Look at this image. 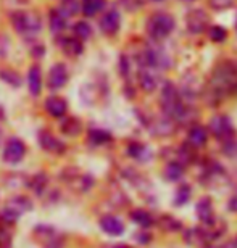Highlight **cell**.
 <instances>
[{
    "mask_svg": "<svg viewBox=\"0 0 237 248\" xmlns=\"http://www.w3.org/2000/svg\"><path fill=\"white\" fill-rule=\"evenodd\" d=\"M210 92L216 98L237 93V68L233 63H221L216 66L211 78Z\"/></svg>",
    "mask_w": 237,
    "mask_h": 248,
    "instance_id": "cell-1",
    "label": "cell"
},
{
    "mask_svg": "<svg viewBox=\"0 0 237 248\" xmlns=\"http://www.w3.org/2000/svg\"><path fill=\"white\" fill-rule=\"evenodd\" d=\"M161 108L166 116L174 118V120H179V121L187 120V115H189V110H187L184 107V103H182V98L179 95V92H177L176 86L170 81H166L163 84Z\"/></svg>",
    "mask_w": 237,
    "mask_h": 248,
    "instance_id": "cell-2",
    "label": "cell"
},
{
    "mask_svg": "<svg viewBox=\"0 0 237 248\" xmlns=\"http://www.w3.org/2000/svg\"><path fill=\"white\" fill-rule=\"evenodd\" d=\"M10 21H12L15 31L23 34V36H36L42 29V19L34 12L16 10L10 15Z\"/></svg>",
    "mask_w": 237,
    "mask_h": 248,
    "instance_id": "cell-3",
    "label": "cell"
},
{
    "mask_svg": "<svg viewBox=\"0 0 237 248\" xmlns=\"http://www.w3.org/2000/svg\"><path fill=\"white\" fill-rule=\"evenodd\" d=\"M176 26L174 18L166 12H158L147 19V34L154 41H163L173 32Z\"/></svg>",
    "mask_w": 237,
    "mask_h": 248,
    "instance_id": "cell-4",
    "label": "cell"
},
{
    "mask_svg": "<svg viewBox=\"0 0 237 248\" xmlns=\"http://www.w3.org/2000/svg\"><path fill=\"white\" fill-rule=\"evenodd\" d=\"M137 62H139L142 68H160V69L170 68L171 63L166 53L155 47H145L137 55Z\"/></svg>",
    "mask_w": 237,
    "mask_h": 248,
    "instance_id": "cell-5",
    "label": "cell"
},
{
    "mask_svg": "<svg viewBox=\"0 0 237 248\" xmlns=\"http://www.w3.org/2000/svg\"><path fill=\"white\" fill-rule=\"evenodd\" d=\"M210 24V16L205 10L202 8H194L187 13L186 16V26H187V31L192 32V34H202L206 31Z\"/></svg>",
    "mask_w": 237,
    "mask_h": 248,
    "instance_id": "cell-6",
    "label": "cell"
},
{
    "mask_svg": "<svg viewBox=\"0 0 237 248\" xmlns=\"http://www.w3.org/2000/svg\"><path fill=\"white\" fill-rule=\"evenodd\" d=\"M210 131L216 139H220V140H229V139H233V134H234L233 123H231L228 116H223V115L211 118Z\"/></svg>",
    "mask_w": 237,
    "mask_h": 248,
    "instance_id": "cell-7",
    "label": "cell"
},
{
    "mask_svg": "<svg viewBox=\"0 0 237 248\" xmlns=\"http://www.w3.org/2000/svg\"><path fill=\"white\" fill-rule=\"evenodd\" d=\"M24 153H26V147L24 143L19 140V139H10L7 142V145L3 148V153H2V158L5 163L8 165H16L24 158Z\"/></svg>",
    "mask_w": 237,
    "mask_h": 248,
    "instance_id": "cell-8",
    "label": "cell"
},
{
    "mask_svg": "<svg viewBox=\"0 0 237 248\" xmlns=\"http://www.w3.org/2000/svg\"><path fill=\"white\" fill-rule=\"evenodd\" d=\"M98 26H100V31L105 34V36H115L121 28V15L118 13L116 8L108 10V12L102 15L100 21H98Z\"/></svg>",
    "mask_w": 237,
    "mask_h": 248,
    "instance_id": "cell-9",
    "label": "cell"
},
{
    "mask_svg": "<svg viewBox=\"0 0 237 248\" xmlns=\"http://www.w3.org/2000/svg\"><path fill=\"white\" fill-rule=\"evenodd\" d=\"M68 82V69L63 63H57L53 64L48 71V79H47V86L52 89V91H57V89H62L65 84Z\"/></svg>",
    "mask_w": 237,
    "mask_h": 248,
    "instance_id": "cell-10",
    "label": "cell"
},
{
    "mask_svg": "<svg viewBox=\"0 0 237 248\" xmlns=\"http://www.w3.org/2000/svg\"><path fill=\"white\" fill-rule=\"evenodd\" d=\"M39 143H41V147L48 153H62L63 150H65L63 142L58 140V139L48 131L39 132Z\"/></svg>",
    "mask_w": 237,
    "mask_h": 248,
    "instance_id": "cell-11",
    "label": "cell"
},
{
    "mask_svg": "<svg viewBox=\"0 0 237 248\" xmlns=\"http://www.w3.org/2000/svg\"><path fill=\"white\" fill-rule=\"evenodd\" d=\"M46 110L48 115L53 118H62V116H65V113L68 110V103L65 98H62V97H57V95L48 97L46 100Z\"/></svg>",
    "mask_w": 237,
    "mask_h": 248,
    "instance_id": "cell-12",
    "label": "cell"
},
{
    "mask_svg": "<svg viewBox=\"0 0 237 248\" xmlns=\"http://www.w3.org/2000/svg\"><path fill=\"white\" fill-rule=\"evenodd\" d=\"M197 215H199V219L206 226H213L215 224V213H213V206H211L210 198H202V200L197 203Z\"/></svg>",
    "mask_w": 237,
    "mask_h": 248,
    "instance_id": "cell-13",
    "label": "cell"
},
{
    "mask_svg": "<svg viewBox=\"0 0 237 248\" xmlns=\"http://www.w3.org/2000/svg\"><path fill=\"white\" fill-rule=\"evenodd\" d=\"M48 26L53 34H60L68 26V18L58 8H52L48 12Z\"/></svg>",
    "mask_w": 237,
    "mask_h": 248,
    "instance_id": "cell-14",
    "label": "cell"
},
{
    "mask_svg": "<svg viewBox=\"0 0 237 248\" xmlns=\"http://www.w3.org/2000/svg\"><path fill=\"white\" fill-rule=\"evenodd\" d=\"M100 227L103 232H107L108 235H121L125 232V224L121 222V219H118L115 216H103L100 219Z\"/></svg>",
    "mask_w": 237,
    "mask_h": 248,
    "instance_id": "cell-15",
    "label": "cell"
},
{
    "mask_svg": "<svg viewBox=\"0 0 237 248\" xmlns=\"http://www.w3.org/2000/svg\"><path fill=\"white\" fill-rule=\"evenodd\" d=\"M60 47L68 57H79L84 52V44L76 37H63L60 41Z\"/></svg>",
    "mask_w": 237,
    "mask_h": 248,
    "instance_id": "cell-16",
    "label": "cell"
},
{
    "mask_svg": "<svg viewBox=\"0 0 237 248\" xmlns=\"http://www.w3.org/2000/svg\"><path fill=\"white\" fill-rule=\"evenodd\" d=\"M28 87H29V92L32 93L34 97H37L41 93V89H42V73H41V68L37 64L31 66L28 73Z\"/></svg>",
    "mask_w": 237,
    "mask_h": 248,
    "instance_id": "cell-17",
    "label": "cell"
},
{
    "mask_svg": "<svg viewBox=\"0 0 237 248\" xmlns=\"http://www.w3.org/2000/svg\"><path fill=\"white\" fill-rule=\"evenodd\" d=\"M137 78H139V86L142 91L145 92H154L157 89V84H158V79L154 73L150 71V69H145L142 68L139 74H137Z\"/></svg>",
    "mask_w": 237,
    "mask_h": 248,
    "instance_id": "cell-18",
    "label": "cell"
},
{
    "mask_svg": "<svg viewBox=\"0 0 237 248\" xmlns=\"http://www.w3.org/2000/svg\"><path fill=\"white\" fill-rule=\"evenodd\" d=\"M107 5V0H81V12L84 16L92 18L100 13Z\"/></svg>",
    "mask_w": 237,
    "mask_h": 248,
    "instance_id": "cell-19",
    "label": "cell"
},
{
    "mask_svg": "<svg viewBox=\"0 0 237 248\" xmlns=\"http://www.w3.org/2000/svg\"><path fill=\"white\" fill-rule=\"evenodd\" d=\"M206 139H208V134H206L205 127H202V126H192L190 127V131H189V142L192 143V145H195V147L205 145Z\"/></svg>",
    "mask_w": 237,
    "mask_h": 248,
    "instance_id": "cell-20",
    "label": "cell"
},
{
    "mask_svg": "<svg viewBox=\"0 0 237 248\" xmlns=\"http://www.w3.org/2000/svg\"><path fill=\"white\" fill-rule=\"evenodd\" d=\"M62 132L68 137H76L79 132H81V121L76 120V118H66L65 121L62 123Z\"/></svg>",
    "mask_w": 237,
    "mask_h": 248,
    "instance_id": "cell-21",
    "label": "cell"
},
{
    "mask_svg": "<svg viewBox=\"0 0 237 248\" xmlns=\"http://www.w3.org/2000/svg\"><path fill=\"white\" fill-rule=\"evenodd\" d=\"M58 10L66 18H71L81 12V3H79V0H60V8Z\"/></svg>",
    "mask_w": 237,
    "mask_h": 248,
    "instance_id": "cell-22",
    "label": "cell"
},
{
    "mask_svg": "<svg viewBox=\"0 0 237 248\" xmlns=\"http://www.w3.org/2000/svg\"><path fill=\"white\" fill-rule=\"evenodd\" d=\"M73 32H75L76 39L84 42L92 37V26L87 21H78L75 26H73Z\"/></svg>",
    "mask_w": 237,
    "mask_h": 248,
    "instance_id": "cell-23",
    "label": "cell"
},
{
    "mask_svg": "<svg viewBox=\"0 0 237 248\" xmlns=\"http://www.w3.org/2000/svg\"><path fill=\"white\" fill-rule=\"evenodd\" d=\"M7 208H8V210L15 211V213H16V215L19 216L21 213L28 211V210H31L32 205H31V202H29L26 197H16V198H13L12 203H10V205H8Z\"/></svg>",
    "mask_w": 237,
    "mask_h": 248,
    "instance_id": "cell-24",
    "label": "cell"
},
{
    "mask_svg": "<svg viewBox=\"0 0 237 248\" xmlns=\"http://www.w3.org/2000/svg\"><path fill=\"white\" fill-rule=\"evenodd\" d=\"M0 79L10 84L12 87L21 86V78H19V74L16 71H13V69H0Z\"/></svg>",
    "mask_w": 237,
    "mask_h": 248,
    "instance_id": "cell-25",
    "label": "cell"
},
{
    "mask_svg": "<svg viewBox=\"0 0 237 248\" xmlns=\"http://www.w3.org/2000/svg\"><path fill=\"white\" fill-rule=\"evenodd\" d=\"M131 219L136 222V224H139L141 227H149L154 219H152L150 213H147L144 210H136L131 213Z\"/></svg>",
    "mask_w": 237,
    "mask_h": 248,
    "instance_id": "cell-26",
    "label": "cell"
},
{
    "mask_svg": "<svg viewBox=\"0 0 237 248\" xmlns=\"http://www.w3.org/2000/svg\"><path fill=\"white\" fill-rule=\"evenodd\" d=\"M89 139H91L92 143L102 145V143H108L111 140V134L107 131H102V129H92V131L89 132Z\"/></svg>",
    "mask_w": 237,
    "mask_h": 248,
    "instance_id": "cell-27",
    "label": "cell"
},
{
    "mask_svg": "<svg viewBox=\"0 0 237 248\" xmlns=\"http://www.w3.org/2000/svg\"><path fill=\"white\" fill-rule=\"evenodd\" d=\"M182 174H184V166L177 161H173L166 166V177L170 181H177L181 179Z\"/></svg>",
    "mask_w": 237,
    "mask_h": 248,
    "instance_id": "cell-28",
    "label": "cell"
},
{
    "mask_svg": "<svg viewBox=\"0 0 237 248\" xmlns=\"http://www.w3.org/2000/svg\"><path fill=\"white\" fill-rule=\"evenodd\" d=\"M208 36H210L211 42L220 44V42H224L226 39H228V31H226L223 26H220V24H215V26L210 28Z\"/></svg>",
    "mask_w": 237,
    "mask_h": 248,
    "instance_id": "cell-29",
    "label": "cell"
},
{
    "mask_svg": "<svg viewBox=\"0 0 237 248\" xmlns=\"http://www.w3.org/2000/svg\"><path fill=\"white\" fill-rule=\"evenodd\" d=\"M160 224L165 231H170V232H174V231H179L181 229V222L176 221L174 217H171L170 215H165L160 219Z\"/></svg>",
    "mask_w": 237,
    "mask_h": 248,
    "instance_id": "cell-30",
    "label": "cell"
},
{
    "mask_svg": "<svg viewBox=\"0 0 237 248\" xmlns=\"http://www.w3.org/2000/svg\"><path fill=\"white\" fill-rule=\"evenodd\" d=\"M118 3H120V7L123 10H126V12H137V10H141L144 7V0H118Z\"/></svg>",
    "mask_w": 237,
    "mask_h": 248,
    "instance_id": "cell-31",
    "label": "cell"
},
{
    "mask_svg": "<svg viewBox=\"0 0 237 248\" xmlns=\"http://www.w3.org/2000/svg\"><path fill=\"white\" fill-rule=\"evenodd\" d=\"M189 198H190V187L189 186H181L176 192L174 203L181 206V205H184L186 202H189Z\"/></svg>",
    "mask_w": 237,
    "mask_h": 248,
    "instance_id": "cell-32",
    "label": "cell"
},
{
    "mask_svg": "<svg viewBox=\"0 0 237 248\" xmlns=\"http://www.w3.org/2000/svg\"><path fill=\"white\" fill-rule=\"evenodd\" d=\"M47 184V177L46 174H36L32 177V181H31V187L34 188V192H37V193H41L44 190V187H46Z\"/></svg>",
    "mask_w": 237,
    "mask_h": 248,
    "instance_id": "cell-33",
    "label": "cell"
},
{
    "mask_svg": "<svg viewBox=\"0 0 237 248\" xmlns=\"http://www.w3.org/2000/svg\"><path fill=\"white\" fill-rule=\"evenodd\" d=\"M145 147L142 145V143H131L129 147H127V153L132 156V158H142L145 153Z\"/></svg>",
    "mask_w": 237,
    "mask_h": 248,
    "instance_id": "cell-34",
    "label": "cell"
},
{
    "mask_svg": "<svg viewBox=\"0 0 237 248\" xmlns=\"http://www.w3.org/2000/svg\"><path fill=\"white\" fill-rule=\"evenodd\" d=\"M12 247V235L10 232L0 227V248H10Z\"/></svg>",
    "mask_w": 237,
    "mask_h": 248,
    "instance_id": "cell-35",
    "label": "cell"
},
{
    "mask_svg": "<svg viewBox=\"0 0 237 248\" xmlns=\"http://www.w3.org/2000/svg\"><path fill=\"white\" fill-rule=\"evenodd\" d=\"M233 5V0H213L211 2V7L216 8V10H223V8H228Z\"/></svg>",
    "mask_w": 237,
    "mask_h": 248,
    "instance_id": "cell-36",
    "label": "cell"
},
{
    "mask_svg": "<svg viewBox=\"0 0 237 248\" xmlns=\"http://www.w3.org/2000/svg\"><path fill=\"white\" fill-rule=\"evenodd\" d=\"M120 68H121V74H123V76H127V74H129V60H127V57H125V55L121 57Z\"/></svg>",
    "mask_w": 237,
    "mask_h": 248,
    "instance_id": "cell-37",
    "label": "cell"
},
{
    "mask_svg": "<svg viewBox=\"0 0 237 248\" xmlns=\"http://www.w3.org/2000/svg\"><path fill=\"white\" fill-rule=\"evenodd\" d=\"M44 53H46V47L44 46H36L32 48V57L41 58V57H44Z\"/></svg>",
    "mask_w": 237,
    "mask_h": 248,
    "instance_id": "cell-38",
    "label": "cell"
},
{
    "mask_svg": "<svg viewBox=\"0 0 237 248\" xmlns=\"http://www.w3.org/2000/svg\"><path fill=\"white\" fill-rule=\"evenodd\" d=\"M228 208H229L231 211L237 213V193H236V195H234V197L229 200V203H228Z\"/></svg>",
    "mask_w": 237,
    "mask_h": 248,
    "instance_id": "cell-39",
    "label": "cell"
},
{
    "mask_svg": "<svg viewBox=\"0 0 237 248\" xmlns=\"http://www.w3.org/2000/svg\"><path fill=\"white\" fill-rule=\"evenodd\" d=\"M136 237L139 239L141 244H149V240H150V235H147V234H137Z\"/></svg>",
    "mask_w": 237,
    "mask_h": 248,
    "instance_id": "cell-40",
    "label": "cell"
},
{
    "mask_svg": "<svg viewBox=\"0 0 237 248\" xmlns=\"http://www.w3.org/2000/svg\"><path fill=\"white\" fill-rule=\"evenodd\" d=\"M3 120V108H0V121Z\"/></svg>",
    "mask_w": 237,
    "mask_h": 248,
    "instance_id": "cell-41",
    "label": "cell"
},
{
    "mask_svg": "<svg viewBox=\"0 0 237 248\" xmlns=\"http://www.w3.org/2000/svg\"><path fill=\"white\" fill-rule=\"evenodd\" d=\"M113 248H129V247H126V245H118V247H113Z\"/></svg>",
    "mask_w": 237,
    "mask_h": 248,
    "instance_id": "cell-42",
    "label": "cell"
},
{
    "mask_svg": "<svg viewBox=\"0 0 237 248\" xmlns=\"http://www.w3.org/2000/svg\"><path fill=\"white\" fill-rule=\"evenodd\" d=\"M181 2H194V0H181Z\"/></svg>",
    "mask_w": 237,
    "mask_h": 248,
    "instance_id": "cell-43",
    "label": "cell"
},
{
    "mask_svg": "<svg viewBox=\"0 0 237 248\" xmlns=\"http://www.w3.org/2000/svg\"><path fill=\"white\" fill-rule=\"evenodd\" d=\"M154 2H163V0H154Z\"/></svg>",
    "mask_w": 237,
    "mask_h": 248,
    "instance_id": "cell-44",
    "label": "cell"
},
{
    "mask_svg": "<svg viewBox=\"0 0 237 248\" xmlns=\"http://www.w3.org/2000/svg\"><path fill=\"white\" fill-rule=\"evenodd\" d=\"M236 29H237V23H236Z\"/></svg>",
    "mask_w": 237,
    "mask_h": 248,
    "instance_id": "cell-45",
    "label": "cell"
}]
</instances>
